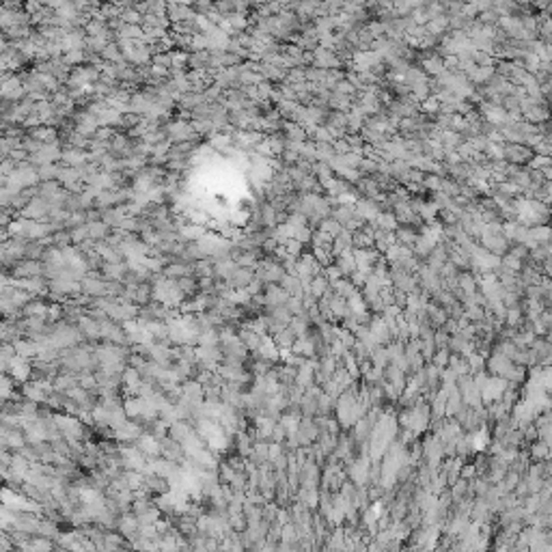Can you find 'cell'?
Masks as SVG:
<instances>
[{
  "label": "cell",
  "mask_w": 552,
  "mask_h": 552,
  "mask_svg": "<svg viewBox=\"0 0 552 552\" xmlns=\"http://www.w3.org/2000/svg\"><path fill=\"white\" fill-rule=\"evenodd\" d=\"M335 266H337L339 272L343 274V278H347L350 274H354V272H356V261H354L352 253H343V255L335 257Z\"/></svg>",
  "instance_id": "cell-10"
},
{
  "label": "cell",
  "mask_w": 552,
  "mask_h": 552,
  "mask_svg": "<svg viewBox=\"0 0 552 552\" xmlns=\"http://www.w3.org/2000/svg\"><path fill=\"white\" fill-rule=\"evenodd\" d=\"M311 238H313V231L304 226V229H300V231L296 233V238H293V240H298L302 246H306V244H311Z\"/></svg>",
  "instance_id": "cell-28"
},
{
  "label": "cell",
  "mask_w": 552,
  "mask_h": 552,
  "mask_svg": "<svg viewBox=\"0 0 552 552\" xmlns=\"http://www.w3.org/2000/svg\"><path fill=\"white\" fill-rule=\"evenodd\" d=\"M440 184H442V179L440 177H436L432 175V173H425V179H423V190H429V192H440Z\"/></svg>",
  "instance_id": "cell-20"
},
{
  "label": "cell",
  "mask_w": 552,
  "mask_h": 552,
  "mask_svg": "<svg viewBox=\"0 0 552 552\" xmlns=\"http://www.w3.org/2000/svg\"><path fill=\"white\" fill-rule=\"evenodd\" d=\"M102 58H106V60H108V63H112V65H117V63H121V60H123V54L119 52V45H117V43H108V45H106V48L102 50Z\"/></svg>",
  "instance_id": "cell-18"
},
{
  "label": "cell",
  "mask_w": 552,
  "mask_h": 552,
  "mask_svg": "<svg viewBox=\"0 0 552 552\" xmlns=\"http://www.w3.org/2000/svg\"><path fill=\"white\" fill-rule=\"evenodd\" d=\"M259 356H263L266 360H278V347L266 335L261 337V343H259Z\"/></svg>",
  "instance_id": "cell-14"
},
{
  "label": "cell",
  "mask_w": 552,
  "mask_h": 552,
  "mask_svg": "<svg viewBox=\"0 0 552 552\" xmlns=\"http://www.w3.org/2000/svg\"><path fill=\"white\" fill-rule=\"evenodd\" d=\"M330 289L335 291V296H339V298H343V300H347L350 296H354V293H356L358 289L356 287H354L350 281H347V278H339V281H335V283H330Z\"/></svg>",
  "instance_id": "cell-12"
},
{
  "label": "cell",
  "mask_w": 552,
  "mask_h": 552,
  "mask_svg": "<svg viewBox=\"0 0 552 552\" xmlns=\"http://www.w3.org/2000/svg\"><path fill=\"white\" fill-rule=\"evenodd\" d=\"M317 231H322V233H326V235H330L332 240H335L339 233L343 231V226L339 224L337 220H332V218H324V220L320 222V226H317Z\"/></svg>",
  "instance_id": "cell-16"
},
{
  "label": "cell",
  "mask_w": 552,
  "mask_h": 552,
  "mask_svg": "<svg viewBox=\"0 0 552 552\" xmlns=\"http://www.w3.org/2000/svg\"><path fill=\"white\" fill-rule=\"evenodd\" d=\"M533 457H548V444L546 442H539L533 447Z\"/></svg>",
  "instance_id": "cell-31"
},
{
  "label": "cell",
  "mask_w": 552,
  "mask_h": 552,
  "mask_svg": "<svg viewBox=\"0 0 552 552\" xmlns=\"http://www.w3.org/2000/svg\"><path fill=\"white\" fill-rule=\"evenodd\" d=\"M367 470H369V466H367V459H360V462L356 464V468H354V470H352L354 479H356L358 483H362V481L367 479Z\"/></svg>",
  "instance_id": "cell-25"
},
{
  "label": "cell",
  "mask_w": 552,
  "mask_h": 552,
  "mask_svg": "<svg viewBox=\"0 0 552 552\" xmlns=\"http://www.w3.org/2000/svg\"><path fill=\"white\" fill-rule=\"evenodd\" d=\"M505 388H507V380L494 375V377H488V382L483 384V388L479 392H481L483 402H498L501 395L505 392Z\"/></svg>",
  "instance_id": "cell-4"
},
{
  "label": "cell",
  "mask_w": 552,
  "mask_h": 552,
  "mask_svg": "<svg viewBox=\"0 0 552 552\" xmlns=\"http://www.w3.org/2000/svg\"><path fill=\"white\" fill-rule=\"evenodd\" d=\"M60 155H63V151H60V149H58L56 145H41L39 149L35 151V157H33V160H35L37 164L45 166V164H52V162H56Z\"/></svg>",
  "instance_id": "cell-6"
},
{
  "label": "cell",
  "mask_w": 552,
  "mask_h": 552,
  "mask_svg": "<svg viewBox=\"0 0 552 552\" xmlns=\"http://www.w3.org/2000/svg\"><path fill=\"white\" fill-rule=\"evenodd\" d=\"M330 289V283L326 281V276H313V281H311V289H308V293L315 298V300H320L324 293H326Z\"/></svg>",
  "instance_id": "cell-15"
},
{
  "label": "cell",
  "mask_w": 552,
  "mask_h": 552,
  "mask_svg": "<svg viewBox=\"0 0 552 552\" xmlns=\"http://www.w3.org/2000/svg\"><path fill=\"white\" fill-rule=\"evenodd\" d=\"M332 147H335V153L337 155H345V153H350V145H347L345 142V138H339V140H335L332 142Z\"/></svg>",
  "instance_id": "cell-29"
},
{
  "label": "cell",
  "mask_w": 552,
  "mask_h": 552,
  "mask_svg": "<svg viewBox=\"0 0 552 552\" xmlns=\"http://www.w3.org/2000/svg\"><path fill=\"white\" fill-rule=\"evenodd\" d=\"M324 276H326L328 283H335V281H339V278H343V274L339 272V268L335 266V263H332V266H328V268H324Z\"/></svg>",
  "instance_id": "cell-27"
},
{
  "label": "cell",
  "mask_w": 552,
  "mask_h": 552,
  "mask_svg": "<svg viewBox=\"0 0 552 552\" xmlns=\"http://www.w3.org/2000/svg\"><path fill=\"white\" fill-rule=\"evenodd\" d=\"M296 380H298V386H308V384H311V380H313V365H302V369H300V373L296 375Z\"/></svg>",
  "instance_id": "cell-21"
},
{
  "label": "cell",
  "mask_w": 552,
  "mask_h": 552,
  "mask_svg": "<svg viewBox=\"0 0 552 552\" xmlns=\"http://www.w3.org/2000/svg\"><path fill=\"white\" fill-rule=\"evenodd\" d=\"M281 246L285 248V253H287V255H291V257H300V255H302V248H304V246H302L298 240H285Z\"/></svg>",
  "instance_id": "cell-24"
},
{
  "label": "cell",
  "mask_w": 552,
  "mask_h": 552,
  "mask_svg": "<svg viewBox=\"0 0 552 552\" xmlns=\"http://www.w3.org/2000/svg\"><path fill=\"white\" fill-rule=\"evenodd\" d=\"M522 112V119L528 121V123H543V121H548V106H528V108H522L520 110Z\"/></svg>",
  "instance_id": "cell-7"
},
{
  "label": "cell",
  "mask_w": 552,
  "mask_h": 552,
  "mask_svg": "<svg viewBox=\"0 0 552 552\" xmlns=\"http://www.w3.org/2000/svg\"><path fill=\"white\" fill-rule=\"evenodd\" d=\"M447 365V350H440L436 354V367L440 369V367H444Z\"/></svg>",
  "instance_id": "cell-33"
},
{
  "label": "cell",
  "mask_w": 552,
  "mask_h": 552,
  "mask_svg": "<svg viewBox=\"0 0 552 552\" xmlns=\"http://www.w3.org/2000/svg\"><path fill=\"white\" fill-rule=\"evenodd\" d=\"M313 343L308 341V337H300L298 341H293L291 345V352L293 354H300V356H308V354H313Z\"/></svg>",
  "instance_id": "cell-19"
},
{
  "label": "cell",
  "mask_w": 552,
  "mask_h": 552,
  "mask_svg": "<svg viewBox=\"0 0 552 552\" xmlns=\"http://www.w3.org/2000/svg\"><path fill=\"white\" fill-rule=\"evenodd\" d=\"M535 153L528 147L524 145H507L505 142L503 145V160L507 162V164H516V166H526L528 162H531V157Z\"/></svg>",
  "instance_id": "cell-1"
},
{
  "label": "cell",
  "mask_w": 552,
  "mask_h": 552,
  "mask_svg": "<svg viewBox=\"0 0 552 552\" xmlns=\"http://www.w3.org/2000/svg\"><path fill=\"white\" fill-rule=\"evenodd\" d=\"M87 229H89V238L91 240H104L106 235H108L110 226L104 224L102 220H97V222H87Z\"/></svg>",
  "instance_id": "cell-17"
},
{
  "label": "cell",
  "mask_w": 552,
  "mask_h": 552,
  "mask_svg": "<svg viewBox=\"0 0 552 552\" xmlns=\"http://www.w3.org/2000/svg\"><path fill=\"white\" fill-rule=\"evenodd\" d=\"M335 155H337V153H335V147H332V142H315V162L328 164Z\"/></svg>",
  "instance_id": "cell-13"
},
{
  "label": "cell",
  "mask_w": 552,
  "mask_h": 552,
  "mask_svg": "<svg viewBox=\"0 0 552 552\" xmlns=\"http://www.w3.org/2000/svg\"><path fill=\"white\" fill-rule=\"evenodd\" d=\"M125 384H127V386H132V388H138L140 386L138 373H136L134 369H127V371H125Z\"/></svg>",
  "instance_id": "cell-30"
},
{
  "label": "cell",
  "mask_w": 552,
  "mask_h": 552,
  "mask_svg": "<svg viewBox=\"0 0 552 552\" xmlns=\"http://www.w3.org/2000/svg\"><path fill=\"white\" fill-rule=\"evenodd\" d=\"M278 285L283 287L289 298H302V293H304L302 291V285H300V278L296 274H285L281 281H278Z\"/></svg>",
  "instance_id": "cell-8"
},
{
  "label": "cell",
  "mask_w": 552,
  "mask_h": 552,
  "mask_svg": "<svg viewBox=\"0 0 552 552\" xmlns=\"http://www.w3.org/2000/svg\"><path fill=\"white\" fill-rule=\"evenodd\" d=\"M127 481H130V483H127L130 488H138L140 483H142V477H140V475H136V472H130V475H127Z\"/></svg>",
  "instance_id": "cell-32"
},
{
  "label": "cell",
  "mask_w": 552,
  "mask_h": 552,
  "mask_svg": "<svg viewBox=\"0 0 552 552\" xmlns=\"http://www.w3.org/2000/svg\"><path fill=\"white\" fill-rule=\"evenodd\" d=\"M341 65L343 63L339 60L335 50H324V48H315L313 50V63H311V67H315V69L332 71V69H339Z\"/></svg>",
  "instance_id": "cell-2"
},
{
  "label": "cell",
  "mask_w": 552,
  "mask_h": 552,
  "mask_svg": "<svg viewBox=\"0 0 552 552\" xmlns=\"http://www.w3.org/2000/svg\"><path fill=\"white\" fill-rule=\"evenodd\" d=\"M87 238H89V229H87V224L75 226V229L69 233V240H71V242H87Z\"/></svg>",
  "instance_id": "cell-26"
},
{
  "label": "cell",
  "mask_w": 552,
  "mask_h": 552,
  "mask_svg": "<svg viewBox=\"0 0 552 552\" xmlns=\"http://www.w3.org/2000/svg\"><path fill=\"white\" fill-rule=\"evenodd\" d=\"M352 233L350 231H341L339 235L332 240V257H339V255H343V253H352Z\"/></svg>",
  "instance_id": "cell-9"
},
{
  "label": "cell",
  "mask_w": 552,
  "mask_h": 552,
  "mask_svg": "<svg viewBox=\"0 0 552 552\" xmlns=\"http://www.w3.org/2000/svg\"><path fill=\"white\" fill-rule=\"evenodd\" d=\"M339 157H341V162L347 166V169H354V171H358V166L362 162V155L354 153V151H350V153H345V155H339Z\"/></svg>",
  "instance_id": "cell-23"
},
{
  "label": "cell",
  "mask_w": 552,
  "mask_h": 552,
  "mask_svg": "<svg viewBox=\"0 0 552 552\" xmlns=\"http://www.w3.org/2000/svg\"><path fill=\"white\" fill-rule=\"evenodd\" d=\"M477 244L483 248V251L492 253L496 257H503L505 253L509 251V242L505 235H481Z\"/></svg>",
  "instance_id": "cell-3"
},
{
  "label": "cell",
  "mask_w": 552,
  "mask_h": 552,
  "mask_svg": "<svg viewBox=\"0 0 552 552\" xmlns=\"http://www.w3.org/2000/svg\"><path fill=\"white\" fill-rule=\"evenodd\" d=\"M138 447L149 453V455H153V453H157L160 449H157V442H155V438H151V436H142L140 440H138Z\"/></svg>",
  "instance_id": "cell-22"
},
{
  "label": "cell",
  "mask_w": 552,
  "mask_h": 552,
  "mask_svg": "<svg viewBox=\"0 0 552 552\" xmlns=\"http://www.w3.org/2000/svg\"><path fill=\"white\" fill-rule=\"evenodd\" d=\"M457 287L464 291V296H472L477 291V278L472 272H459L457 274Z\"/></svg>",
  "instance_id": "cell-11"
},
{
  "label": "cell",
  "mask_w": 552,
  "mask_h": 552,
  "mask_svg": "<svg viewBox=\"0 0 552 552\" xmlns=\"http://www.w3.org/2000/svg\"><path fill=\"white\" fill-rule=\"evenodd\" d=\"M289 300V296L285 293L281 285H266V293H263V302L268 306H285V302Z\"/></svg>",
  "instance_id": "cell-5"
}]
</instances>
